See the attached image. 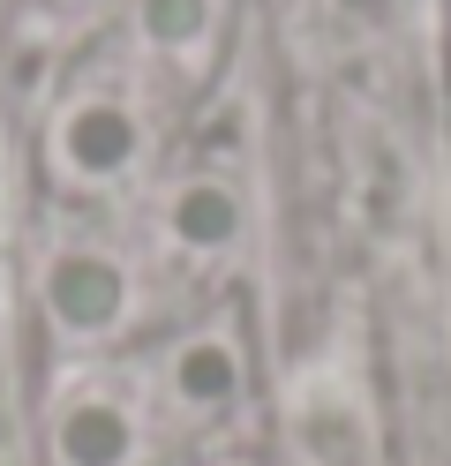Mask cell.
Here are the masks:
<instances>
[{
    "mask_svg": "<svg viewBox=\"0 0 451 466\" xmlns=\"http://www.w3.org/2000/svg\"><path fill=\"white\" fill-rule=\"evenodd\" d=\"M210 466H249V459H210Z\"/></svg>",
    "mask_w": 451,
    "mask_h": 466,
    "instance_id": "cell-8",
    "label": "cell"
},
{
    "mask_svg": "<svg viewBox=\"0 0 451 466\" xmlns=\"http://www.w3.org/2000/svg\"><path fill=\"white\" fill-rule=\"evenodd\" d=\"M60 8H106V0H60Z\"/></svg>",
    "mask_w": 451,
    "mask_h": 466,
    "instance_id": "cell-7",
    "label": "cell"
},
{
    "mask_svg": "<svg viewBox=\"0 0 451 466\" xmlns=\"http://www.w3.org/2000/svg\"><path fill=\"white\" fill-rule=\"evenodd\" d=\"M46 451H53V466H136L143 459V414L120 391H76V399H60Z\"/></svg>",
    "mask_w": 451,
    "mask_h": 466,
    "instance_id": "cell-5",
    "label": "cell"
},
{
    "mask_svg": "<svg viewBox=\"0 0 451 466\" xmlns=\"http://www.w3.org/2000/svg\"><path fill=\"white\" fill-rule=\"evenodd\" d=\"M46 316L60 339H113L120 324L136 316V271L120 248H98V241H68L46 264Z\"/></svg>",
    "mask_w": 451,
    "mask_h": 466,
    "instance_id": "cell-2",
    "label": "cell"
},
{
    "mask_svg": "<svg viewBox=\"0 0 451 466\" xmlns=\"http://www.w3.org/2000/svg\"><path fill=\"white\" fill-rule=\"evenodd\" d=\"M136 38L159 61L203 76L210 46H219V0H136Z\"/></svg>",
    "mask_w": 451,
    "mask_h": 466,
    "instance_id": "cell-6",
    "label": "cell"
},
{
    "mask_svg": "<svg viewBox=\"0 0 451 466\" xmlns=\"http://www.w3.org/2000/svg\"><path fill=\"white\" fill-rule=\"evenodd\" d=\"M249 233V196L226 173H189L159 196V241L189 264H226Z\"/></svg>",
    "mask_w": 451,
    "mask_h": 466,
    "instance_id": "cell-4",
    "label": "cell"
},
{
    "mask_svg": "<svg viewBox=\"0 0 451 466\" xmlns=\"http://www.w3.org/2000/svg\"><path fill=\"white\" fill-rule=\"evenodd\" d=\"M241 384H249V346H241L233 324H196L166 346L159 361V399L173 421H219L241 406Z\"/></svg>",
    "mask_w": 451,
    "mask_h": 466,
    "instance_id": "cell-3",
    "label": "cell"
},
{
    "mask_svg": "<svg viewBox=\"0 0 451 466\" xmlns=\"http://www.w3.org/2000/svg\"><path fill=\"white\" fill-rule=\"evenodd\" d=\"M143 113L113 91H83L53 113V173L68 188H120L143 166Z\"/></svg>",
    "mask_w": 451,
    "mask_h": 466,
    "instance_id": "cell-1",
    "label": "cell"
}]
</instances>
